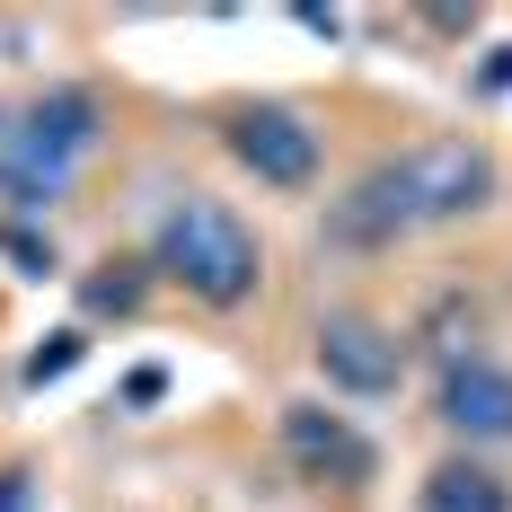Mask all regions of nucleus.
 I'll return each instance as SVG.
<instances>
[{
	"instance_id": "f257e3e1",
	"label": "nucleus",
	"mask_w": 512,
	"mask_h": 512,
	"mask_svg": "<svg viewBox=\"0 0 512 512\" xmlns=\"http://www.w3.org/2000/svg\"><path fill=\"white\" fill-rule=\"evenodd\" d=\"M486 195H495V159L460 133H442V142H415V151L362 168L345 186V204L327 212V239L336 248H389L407 230H442V221L486 212Z\"/></svg>"
},
{
	"instance_id": "f03ea898",
	"label": "nucleus",
	"mask_w": 512,
	"mask_h": 512,
	"mask_svg": "<svg viewBox=\"0 0 512 512\" xmlns=\"http://www.w3.org/2000/svg\"><path fill=\"white\" fill-rule=\"evenodd\" d=\"M151 265L177 283V292H195L204 309H239L256 283H265V248H256V230L230 204H212V195H177V204L159 212Z\"/></svg>"
},
{
	"instance_id": "7ed1b4c3",
	"label": "nucleus",
	"mask_w": 512,
	"mask_h": 512,
	"mask_svg": "<svg viewBox=\"0 0 512 512\" xmlns=\"http://www.w3.org/2000/svg\"><path fill=\"white\" fill-rule=\"evenodd\" d=\"M89 142H98V98L89 89H45L18 115V133H0V204L18 212V221L62 204V186L89 159Z\"/></svg>"
},
{
	"instance_id": "20e7f679",
	"label": "nucleus",
	"mask_w": 512,
	"mask_h": 512,
	"mask_svg": "<svg viewBox=\"0 0 512 512\" xmlns=\"http://www.w3.org/2000/svg\"><path fill=\"white\" fill-rule=\"evenodd\" d=\"M230 159L256 186H309L318 177V133L292 106H248V115H230Z\"/></svg>"
},
{
	"instance_id": "39448f33",
	"label": "nucleus",
	"mask_w": 512,
	"mask_h": 512,
	"mask_svg": "<svg viewBox=\"0 0 512 512\" xmlns=\"http://www.w3.org/2000/svg\"><path fill=\"white\" fill-rule=\"evenodd\" d=\"M318 371L336 380V389H354V398H389L398 389V371H407V345L380 327V318H327L318 327Z\"/></svg>"
},
{
	"instance_id": "423d86ee",
	"label": "nucleus",
	"mask_w": 512,
	"mask_h": 512,
	"mask_svg": "<svg viewBox=\"0 0 512 512\" xmlns=\"http://www.w3.org/2000/svg\"><path fill=\"white\" fill-rule=\"evenodd\" d=\"M442 424L468 442H512V371L486 354H451L442 362Z\"/></svg>"
},
{
	"instance_id": "0eeeda50",
	"label": "nucleus",
	"mask_w": 512,
	"mask_h": 512,
	"mask_svg": "<svg viewBox=\"0 0 512 512\" xmlns=\"http://www.w3.org/2000/svg\"><path fill=\"white\" fill-rule=\"evenodd\" d=\"M283 451L327 486H371V442L327 407H283Z\"/></svg>"
},
{
	"instance_id": "6e6552de",
	"label": "nucleus",
	"mask_w": 512,
	"mask_h": 512,
	"mask_svg": "<svg viewBox=\"0 0 512 512\" xmlns=\"http://www.w3.org/2000/svg\"><path fill=\"white\" fill-rule=\"evenodd\" d=\"M424 512H512V486L477 460H442L424 477Z\"/></svg>"
},
{
	"instance_id": "1a4fd4ad",
	"label": "nucleus",
	"mask_w": 512,
	"mask_h": 512,
	"mask_svg": "<svg viewBox=\"0 0 512 512\" xmlns=\"http://www.w3.org/2000/svg\"><path fill=\"white\" fill-rule=\"evenodd\" d=\"M0 256H9L18 274H36V283H45V274H53V239H36L27 221H0Z\"/></svg>"
},
{
	"instance_id": "9d476101",
	"label": "nucleus",
	"mask_w": 512,
	"mask_h": 512,
	"mask_svg": "<svg viewBox=\"0 0 512 512\" xmlns=\"http://www.w3.org/2000/svg\"><path fill=\"white\" fill-rule=\"evenodd\" d=\"M71 362H80V336H53L45 354L27 362V380H36V389H45V380H62V371H71Z\"/></svg>"
},
{
	"instance_id": "9b49d317",
	"label": "nucleus",
	"mask_w": 512,
	"mask_h": 512,
	"mask_svg": "<svg viewBox=\"0 0 512 512\" xmlns=\"http://www.w3.org/2000/svg\"><path fill=\"white\" fill-rule=\"evenodd\" d=\"M0 512H36V477L27 468H0Z\"/></svg>"
},
{
	"instance_id": "f8f14e48",
	"label": "nucleus",
	"mask_w": 512,
	"mask_h": 512,
	"mask_svg": "<svg viewBox=\"0 0 512 512\" xmlns=\"http://www.w3.org/2000/svg\"><path fill=\"white\" fill-rule=\"evenodd\" d=\"M495 89H512V53H495Z\"/></svg>"
}]
</instances>
